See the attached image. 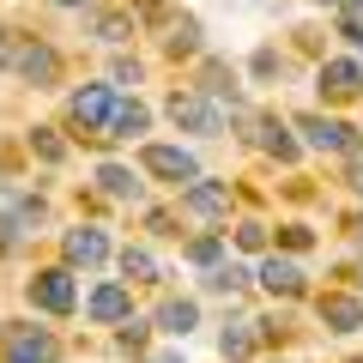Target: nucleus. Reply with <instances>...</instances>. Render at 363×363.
<instances>
[{
	"label": "nucleus",
	"mask_w": 363,
	"mask_h": 363,
	"mask_svg": "<svg viewBox=\"0 0 363 363\" xmlns=\"http://www.w3.org/2000/svg\"><path fill=\"white\" fill-rule=\"evenodd\" d=\"M255 279H260V291H272V297H285V303L309 291V285H303V267H297L291 255H272V260H260V272H255Z\"/></svg>",
	"instance_id": "obj_10"
},
{
	"label": "nucleus",
	"mask_w": 363,
	"mask_h": 363,
	"mask_svg": "<svg viewBox=\"0 0 363 363\" xmlns=\"http://www.w3.org/2000/svg\"><path fill=\"white\" fill-rule=\"evenodd\" d=\"M248 285H255V272H242V267H224V260L206 272V291H212V297H242Z\"/></svg>",
	"instance_id": "obj_20"
},
{
	"label": "nucleus",
	"mask_w": 363,
	"mask_h": 363,
	"mask_svg": "<svg viewBox=\"0 0 363 363\" xmlns=\"http://www.w3.org/2000/svg\"><path fill=\"white\" fill-rule=\"evenodd\" d=\"M303 140L315 145V152H357V128L351 121H333V116H297Z\"/></svg>",
	"instance_id": "obj_9"
},
{
	"label": "nucleus",
	"mask_w": 363,
	"mask_h": 363,
	"mask_svg": "<svg viewBox=\"0 0 363 363\" xmlns=\"http://www.w3.org/2000/svg\"><path fill=\"white\" fill-rule=\"evenodd\" d=\"M315 79H321V97H327V104H351V97L363 91V67L357 61H321V73H315Z\"/></svg>",
	"instance_id": "obj_12"
},
{
	"label": "nucleus",
	"mask_w": 363,
	"mask_h": 363,
	"mask_svg": "<svg viewBox=\"0 0 363 363\" xmlns=\"http://www.w3.org/2000/svg\"><path fill=\"white\" fill-rule=\"evenodd\" d=\"M61 255H67V267H104L109 230L104 224H73V230H61Z\"/></svg>",
	"instance_id": "obj_6"
},
{
	"label": "nucleus",
	"mask_w": 363,
	"mask_h": 363,
	"mask_svg": "<svg viewBox=\"0 0 363 363\" xmlns=\"http://www.w3.org/2000/svg\"><path fill=\"white\" fill-rule=\"evenodd\" d=\"M315 309H321V321L333 327V333H357V327H363V303H357V297H345V291H327Z\"/></svg>",
	"instance_id": "obj_14"
},
{
	"label": "nucleus",
	"mask_w": 363,
	"mask_h": 363,
	"mask_svg": "<svg viewBox=\"0 0 363 363\" xmlns=\"http://www.w3.org/2000/svg\"><path fill=\"white\" fill-rule=\"evenodd\" d=\"M55 6H73V13H79V6H91V0H55Z\"/></svg>",
	"instance_id": "obj_34"
},
{
	"label": "nucleus",
	"mask_w": 363,
	"mask_h": 363,
	"mask_svg": "<svg viewBox=\"0 0 363 363\" xmlns=\"http://www.w3.org/2000/svg\"><path fill=\"white\" fill-rule=\"evenodd\" d=\"M30 145H37V152H43V157H49V164H61V157H67V145H61V140H55V133H49V128H37V133H30Z\"/></svg>",
	"instance_id": "obj_26"
},
{
	"label": "nucleus",
	"mask_w": 363,
	"mask_h": 363,
	"mask_svg": "<svg viewBox=\"0 0 363 363\" xmlns=\"http://www.w3.org/2000/svg\"><path fill=\"white\" fill-rule=\"evenodd\" d=\"M200 91H206L218 109H224V104L242 109V85H236V73H230V67H218V61H206V85H200Z\"/></svg>",
	"instance_id": "obj_17"
},
{
	"label": "nucleus",
	"mask_w": 363,
	"mask_h": 363,
	"mask_svg": "<svg viewBox=\"0 0 363 363\" xmlns=\"http://www.w3.org/2000/svg\"><path fill=\"white\" fill-rule=\"evenodd\" d=\"M182 212H194V218H212V224H224V218H230V188H224V182H206V176H194L188 188H182Z\"/></svg>",
	"instance_id": "obj_8"
},
{
	"label": "nucleus",
	"mask_w": 363,
	"mask_h": 363,
	"mask_svg": "<svg viewBox=\"0 0 363 363\" xmlns=\"http://www.w3.org/2000/svg\"><path fill=\"white\" fill-rule=\"evenodd\" d=\"M85 315H91V321H104V327H121L133 315V291L128 285H97L85 297Z\"/></svg>",
	"instance_id": "obj_11"
},
{
	"label": "nucleus",
	"mask_w": 363,
	"mask_h": 363,
	"mask_svg": "<svg viewBox=\"0 0 363 363\" xmlns=\"http://www.w3.org/2000/svg\"><path fill=\"white\" fill-rule=\"evenodd\" d=\"M97 188H104V194H109V200H128V206H133V200H140V194H145V182H140V176H133V169H128V164H104V169H97Z\"/></svg>",
	"instance_id": "obj_15"
},
{
	"label": "nucleus",
	"mask_w": 363,
	"mask_h": 363,
	"mask_svg": "<svg viewBox=\"0 0 363 363\" xmlns=\"http://www.w3.org/2000/svg\"><path fill=\"white\" fill-rule=\"evenodd\" d=\"M13 67L30 79V85H43V91H49V85H61V55H55L49 43H37V37H25V43L13 49Z\"/></svg>",
	"instance_id": "obj_7"
},
{
	"label": "nucleus",
	"mask_w": 363,
	"mask_h": 363,
	"mask_svg": "<svg viewBox=\"0 0 363 363\" xmlns=\"http://www.w3.org/2000/svg\"><path fill=\"white\" fill-rule=\"evenodd\" d=\"M357 242H363V218H357Z\"/></svg>",
	"instance_id": "obj_35"
},
{
	"label": "nucleus",
	"mask_w": 363,
	"mask_h": 363,
	"mask_svg": "<svg viewBox=\"0 0 363 363\" xmlns=\"http://www.w3.org/2000/svg\"><path fill=\"white\" fill-rule=\"evenodd\" d=\"M339 37H351L363 49V0H339Z\"/></svg>",
	"instance_id": "obj_25"
},
{
	"label": "nucleus",
	"mask_w": 363,
	"mask_h": 363,
	"mask_svg": "<svg viewBox=\"0 0 363 363\" xmlns=\"http://www.w3.org/2000/svg\"><path fill=\"white\" fill-rule=\"evenodd\" d=\"M351 188H357V194H363V157H357V164H351Z\"/></svg>",
	"instance_id": "obj_32"
},
{
	"label": "nucleus",
	"mask_w": 363,
	"mask_h": 363,
	"mask_svg": "<svg viewBox=\"0 0 363 363\" xmlns=\"http://www.w3.org/2000/svg\"><path fill=\"white\" fill-rule=\"evenodd\" d=\"M272 73H285V61H279L272 49H260V55H255V79H272Z\"/></svg>",
	"instance_id": "obj_29"
},
{
	"label": "nucleus",
	"mask_w": 363,
	"mask_h": 363,
	"mask_svg": "<svg viewBox=\"0 0 363 363\" xmlns=\"http://www.w3.org/2000/svg\"><path fill=\"white\" fill-rule=\"evenodd\" d=\"M157 327H164L169 339H188L200 327V303H188V297H169L164 309H157Z\"/></svg>",
	"instance_id": "obj_16"
},
{
	"label": "nucleus",
	"mask_w": 363,
	"mask_h": 363,
	"mask_svg": "<svg viewBox=\"0 0 363 363\" xmlns=\"http://www.w3.org/2000/svg\"><path fill=\"white\" fill-rule=\"evenodd\" d=\"M218 351H224V357H230V363L255 357V321H230V327H224V333H218Z\"/></svg>",
	"instance_id": "obj_21"
},
{
	"label": "nucleus",
	"mask_w": 363,
	"mask_h": 363,
	"mask_svg": "<svg viewBox=\"0 0 363 363\" xmlns=\"http://www.w3.org/2000/svg\"><path fill=\"white\" fill-rule=\"evenodd\" d=\"M121 272H128L133 285H157V279H164V267H157L152 248H121Z\"/></svg>",
	"instance_id": "obj_19"
},
{
	"label": "nucleus",
	"mask_w": 363,
	"mask_h": 363,
	"mask_svg": "<svg viewBox=\"0 0 363 363\" xmlns=\"http://www.w3.org/2000/svg\"><path fill=\"white\" fill-rule=\"evenodd\" d=\"M255 145H260V152H272L279 164H297V157H303V145L291 140V128L279 116H255Z\"/></svg>",
	"instance_id": "obj_13"
},
{
	"label": "nucleus",
	"mask_w": 363,
	"mask_h": 363,
	"mask_svg": "<svg viewBox=\"0 0 363 363\" xmlns=\"http://www.w3.org/2000/svg\"><path fill=\"white\" fill-rule=\"evenodd\" d=\"M145 333H152V327L128 315V321H121V351H145Z\"/></svg>",
	"instance_id": "obj_27"
},
{
	"label": "nucleus",
	"mask_w": 363,
	"mask_h": 363,
	"mask_svg": "<svg viewBox=\"0 0 363 363\" xmlns=\"http://www.w3.org/2000/svg\"><path fill=\"white\" fill-rule=\"evenodd\" d=\"M236 242L242 248H267V224H236Z\"/></svg>",
	"instance_id": "obj_28"
},
{
	"label": "nucleus",
	"mask_w": 363,
	"mask_h": 363,
	"mask_svg": "<svg viewBox=\"0 0 363 363\" xmlns=\"http://www.w3.org/2000/svg\"><path fill=\"white\" fill-rule=\"evenodd\" d=\"M169 55H200V18H176V30H169Z\"/></svg>",
	"instance_id": "obj_23"
},
{
	"label": "nucleus",
	"mask_w": 363,
	"mask_h": 363,
	"mask_svg": "<svg viewBox=\"0 0 363 363\" xmlns=\"http://www.w3.org/2000/svg\"><path fill=\"white\" fill-rule=\"evenodd\" d=\"M0 67H13V43H6V30H0Z\"/></svg>",
	"instance_id": "obj_31"
},
{
	"label": "nucleus",
	"mask_w": 363,
	"mask_h": 363,
	"mask_svg": "<svg viewBox=\"0 0 363 363\" xmlns=\"http://www.w3.org/2000/svg\"><path fill=\"white\" fill-rule=\"evenodd\" d=\"M91 30H97L104 43H128L133 37V13H97V18H91Z\"/></svg>",
	"instance_id": "obj_22"
},
{
	"label": "nucleus",
	"mask_w": 363,
	"mask_h": 363,
	"mask_svg": "<svg viewBox=\"0 0 363 363\" xmlns=\"http://www.w3.org/2000/svg\"><path fill=\"white\" fill-rule=\"evenodd\" d=\"M169 121H176L182 133H200V140H218L224 133V109L212 104L206 91H169Z\"/></svg>",
	"instance_id": "obj_1"
},
{
	"label": "nucleus",
	"mask_w": 363,
	"mask_h": 363,
	"mask_svg": "<svg viewBox=\"0 0 363 363\" xmlns=\"http://www.w3.org/2000/svg\"><path fill=\"white\" fill-rule=\"evenodd\" d=\"M309 242H315V236L303 230V224H291V230H285V248H309Z\"/></svg>",
	"instance_id": "obj_30"
},
{
	"label": "nucleus",
	"mask_w": 363,
	"mask_h": 363,
	"mask_svg": "<svg viewBox=\"0 0 363 363\" xmlns=\"http://www.w3.org/2000/svg\"><path fill=\"white\" fill-rule=\"evenodd\" d=\"M188 260H194V267H218L224 260V236H194V242H188Z\"/></svg>",
	"instance_id": "obj_24"
},
{
	"label": "nucleus",
	"mask_w": 363,
	"mask_h": 363,
	"mask_svg": "<svg viewBox=\"0 0 363 363\" xmlns=\"http://www.w3.org/2000/svg\"><path fill=\"white\" fill-rule=\"evenodd\" d=\"M140 169H152V176L176 182V188H188V182L200 176V157L182 152V145H140Z\"/></svg>",
	"instance_id": "obj_5"
},
{
	"label": "nucleus",
	"mask_w": 363,
	"mask_h": 363,
	"mask_svg": "<svg viewBox=\"0 0 363 363\" xmlns=\"http://www.w3.org/2000/svg\"><path fill=\"white\" fill-rule=\"evenodd\" d=\"M152 128V109L133 97V104H116V116H109V133L104 140H133V133H145Z\"/></svg>",
	"instance_id": "obj_18"
},
{
	"label": "nucleus",
	"mask_w": 363,
	"mask_h": 363,
	"mask_svg": "<svg viewBox=\"0 0 363 363\" xmlns=\"http://www.w3.org/2000/svg\"><path fill=\"white\" fill-rule=\"evenodd\" d=\"M152 363H182V357H176V351H157V357H152Z\"/></svg>",
	"instance_id": "obj_33"
},
{
	"label": "nucleus",
	"mask_w": 363,
	"mask_h": 363,
	"mask_svg": "<svg viewBox=\"0 0 363 363\" xmlns=\"http://www.w3.org/2000/svg\"><path fill=\"white\" fill-rule=\"evenodd\" d=\"M0 363H61V339H55L49 327H13Z\"/></svg>",
	"instance_id": "obj_3"
},
{
	"label": "nucleus",
	"mask_w": 363,
	"mask_h": 363,
	"mask_svg": "<svg viewBox=\"0 0 363 363\" xmlns=\"http://www.w3.org/2000/svg\"><path fill=\"white\" fill-rule=\"evenodd\" d=\"M109 116H116V91L109 85H85L73 91V104H67V121L85 133H109Z\"/></svg>",
	"instance_id": "obj_4"
},
{
	"label": "nucleus",
	"mask_w": 363,
	"mask_h": 363,
	"mask_svg": "<svg viewBox=\"0 0 363 363\" xmlns=\"http://www.w3.org/2000/svg\"><path fill=\"white\" fill-rule=\"evenodd\" d=\"M25 297L37 303L43 315H73V303H79L73 297V267H43L37 279L25 285Z\"/></svg>",
	"instance_id": "obj_2"
}]
</instances>
